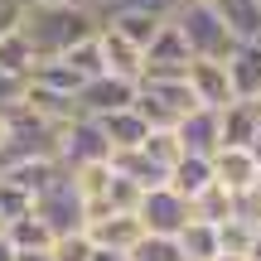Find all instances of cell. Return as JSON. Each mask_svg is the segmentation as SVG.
I'll use <instances>...</instances> for the list:
<instances>
[{
  "mask_svg": "<svg viewBox=\"0 0 261 261\" xmlns=\"http://www.w3.org/2000/svg\"><path fill=\"white\" fill-rule=\"evenodd\" d=\"M130 107H136V83L112 77V73L83 83V92H77V116H87V121H102V116L130 112Z\"/></svg>",
  "mask_w": 261,
  "mask_h": 261,
  "instance_id": "52a82bcc",
  "label": "cell"
},
{
  "mask_svg": "<svg viewBox=\"0 0 261 261\" xmlns=\"http://www.w3.org/2000/svg\"><path fill=\"white\" fill-rule=\"evenodd\" d=\"M5 242H10L15 256H29V252H48V247H54V232H48L34 213H24V218H15V223H5Z\"/></svg>",
  "mask_w": 261,
  "mask_h": 261,
  "instance_id": "ffe728a7",
  "label": "cell"
},
{
  "mask_svg": "<svg viewBox=\"0 0 261 261\" xmlns=\"http://www.w3.org/2000/svg\"><path fill=\"white\" fill-rule=\"evenodd\" d=\"M140 155L150 160V165H160L169 174V169L179 165V155H184V150H179V140H174V130H150L145 140H140Z\"/></svg>",
  "mask_w": 261,
  "mask_h": 261,
  "instance_id": "cb8c5ba5",
  "label": "cell"
},
{
  "mask_svg": "<svg viewBox=\"0 0 261 261\" xmlns=\"http://www.w3.org/2000/svg\"><path fill=\"white\" fill-rule=\"evenodd\" d=\"M174 140H179V150H184V155L213 160V155H218V112L194 107L189 116H179V121H174Z\"/></svg>",
  "mask_w": 261,
  "mask_h": 261,
  "instance_id": "8fae6325",
  "label": "cell"
},
{
  "mask_svg": "<svg viewBox=\"0 0 261 261\" xmlns=\"http://www.w3.org/2000/svg\"><path fill=\"white\" fill-rule=\"evenodd\" d=\"M169 24L179 29V39H184V48H189L194 63H227V54L237 48L208 0H184V5L169 15Z\"/></svg>",
  "mask_w": 261,
  "mask_h": 261,
  "instance_id": "3957f363",
  "label": "cell"
},
{
  "mask_svg": "<svg viewBox=\"0 0 261 261\" xmlns=\"http://www.w3.org/2000/svg\"><path fill=\"white\" fill-rule=\"evenodd\" d=\"M140 58H145V73H184V68L194 63L174 24H165V29H160V34L150 39V48H145ZM145 73H140V77H145Z\"/></svg>",
  "mask_w": 261,
  "mask_h": 261,
  "instance_id": "2e32d148",
  "label": "cell"
},
{
  "mask_svg": "<svg viewBox=\"0 0 261 261\" xmlns=\"http://www.w3.org/2000/svg\"><path fill=\"white\" fill-rule=\"evenodd\" d=\"M29 213H34L39 223L54 232V242H58V237H77V232H87V208H83V198H77L73 179H68L63 169H58V174L34 194V208H29Z\"/></svg>",
  "mask_w": 261,
  "mask_h": 261,
  "instance_id": "277c9868",
  "label": "cell"
},
{
  "mask_svg": "<svg viewBox=\"0 0 261 261\" xmlns=\"http://www.w3.org/2000/svg\"><path fill=\"white\" fill-rule=\"evenodd\" d=\"M97 10L83 5V0H63V5H24V19H19V39L29 44L34 63H54V58L73 54L77 44L97 34Z\"/></svg>",
  "mask_w": 261,
  "mask_h": 261,
  "instance_id": "6da1fadb",
  "label": "cell"
},
{
  "mask_svg": "<svg viewBox=\"0 0 261 261\" xmlns=\"http://www.w3.org/2000/svg\"><path fill=\"white\" fill-rule=\"evenodd\" d=\"M136 223L145 237H179L194 218H189V198H179L174 189H150V194H140L136 203Z\"/></svg>",
  "mask_w": 261,
  "mask_h": 261,
  "instance_id": "8992f818",
  "label": "cell"
},
{
  "mask_svg": "<svg viewBox=\"0 0 261 261\" xmlns=\"http://www.w3.org/2000/svg\"><path fill=\"white\" fill-rule=\"evenodd\" d=\"M208 184H213V160L203 155H179V165L169 169V189L179 198H198Z\"/></svg>",
  "mask_w": 261,
  "mask_h": 261,
  "instance_id": "d6986e66",
  "label": "cell"
},
{
  "mask_svg": "<svg viewBox=\"0 0 261 261\" xmlns=\"http://www.w3.org/2000/svg\"><path fill=\"white\" fill-rule=\"evenodd\" d=\"M24 19V0H0V39H10Z\"/></svg>",
  "mask_w": 261,
  "mask_h": 261,
  "instance_id": "f1b7e54d",
  "label": "cell"
},
{
  "mask_svg": "<svg viewBox=\"0 0 261 261\" xmlns=\"http://www.w3.org/2000/svg\"><path fill=\"white\" fill-rule=\"evenodd\" d=\"M261 130V107L256 102H227L218 112V150H247Z\"/></svg>",
  "mask_w": 261,
  "mask_h": 261,
  "instance_id": "9c48e42d",
  "label": "cell"
},
{
  "mask_svg": "<svg viewBox=\"0 0 261 261\" xmlns=\"http://www.w3.org/2000/svg\"><path fill=\"white\" fill-rule=\"evenodd\" d=\"M184 0H102L97 5V19L102 15H116V10H136V15H155V19H169Z\"/></svg>",
  "mask_w": 261,
  "mask_h": 261,
  "instance_id": "d4e9b609",
  "label": "cell"
},
{
  "mask_svg": "<svg viewBox=\"0 0 261 261\" xmlns=\"http://www.w3.org/2000/svg\"><path fill=\"white\" fill-rule=\"evenodd\" d=\"M232 44H261V5L256 0H208Z\"/></svg>",
  "mask_w": 261,
  "mask_h": 261,
  "instance_id": "9a60e30c",
  "label": "cell"
},
{
  "mask_svg": "<svg viewBox=\"0 0 261 261\" xmlns=\"http://www.w3.org/2000/svg\"><path fill=\"white\" fill-rule=\"evenodd\" d=\"M97 54H102V73L126 77V83H140V73H145L140 48H130L126 39H116L112 29H102V24H97Z\"/></svg>",
  "mask_w": 261,
  "mask_h": 261,
  "instance_id": "5bb4252c",
  "label": "cell"
},
{
  "mask_svg": "<svg viewBox=\"0 0 261 261\" xmlns=\"http://www.w3.org/2000/svg\"><path fill=\"white\" fill-rule=\"evenodd\" d=\"M24 5H63V0H24Z\"/></svg>",
  "mask_w": 261,
  "mask_h": 261,
  "instance_id": "d6a6232c",
  "label": "cell"
},
{
  "mask_svg": "<svg viewBox=\"0 0 261 261\" xmlns=\"http://www.w3.org/2000/svg\"><path fill=\"white\" fill-rule=\"evenodd\" d=\"M223 68H227V87H232L237 102H252L261 92V44H237Z\"/></svg>",
  "mask_w": 261,
  "mask_h": 261,
  "instance_id": "7c38bea8",
  "label": "cell"
},
{
  "mask_svg": "<svg viewBox=\"0 0 261 261\" xmlns=\"http://www.w3.org/2000/svg\"><path fill=\"white\" fill-rule=\"evenodd\" d=\"M130 112L150 130H174L179 116L194 112V92H189L184 73H145L136 83V107Z\"/></svg>",
  "mask_w": 261,
  "mask_h": 261,
  "instance_id": "7a4b0ae2",
  "label": "cell"
},
{
  "mask_svg": "<svg viewBox=\"0 0 261 261\" xmlns=\"http://www.w3.org/2000/svg\"><path fill=\"white\" fill-rule=\"evenodd\" d=\"M83 237L97 247V252L126 261V256H130V247H136L145 232H140L136 213H102V218H92V223H87V232H83Z\"/></svg>",
  "mask_w": 261,
  "mask_h": 261,
  "instance_id": "ba28073f",
  "label": "cell"
},
{
  "mask_svg": "<svg viewBox=\"0 0 261 261\" xmlns=\"http://www.w3.org/2000/svg\"><path fill=\"white\" fill-rule=\"evenodd\" d=\"M63 63L73 68L83 83H92V77H102V54H97V34L87 39V44H77L73 54H63Z\"/></svg>",
  "mask_w": 261,
  "mask_h": 261,
  "instance_id": "4316f807",
  "label": "cell"
},
{
  "mask_svg": "<svg viewBox=\"0 0 261 261\" xmlns=\"http://www.w3.org/2000/svg\"><path fill=\"white\" fill-rule=\"evenodd\" d=\"M102 140L112 145V155H126V150H140V140L150 136V126L140 121L136 112H116V116H102Z\"/></svg>",
  "mask_w": 261,
  "mask_h": 261,
  "instance_id": "ac0fdd59",
  "label": "cell"
},
{
  "mask_svg": "<svg viewBox=\"0 0 261 261\" xmlns=\"http://www.w3.org/2000/svg\"><path fill=\"white\" fill-rule=\"evenodd\" d=\"M0 261H15V252H10V242L0 237Z\"/></svg>",
  "mask_w": 261,
  "mask_h": 261,
  "instance_id": "1f68e13d",
  "label": "cell"
},
{
  "mask_svg": "<svg viewBox=\"0 0 261 261\" xmlns=\"http://www.w3.org/2000/svg\"><path fill=\"white\" fill-rule=\"evenodd\" d=\"M256 160L247 155V150H218L213 155V184L223 189V194H252V184H256Z\"/></svg>",
  "mask_w": 261,
  "mask_h": 261,
  "instance_id": "4fadbf2b",
  "label": "cell"
},
{
  "mask_svg": "<svg viewBox=\"0 0 261 261\" xmlns=\"http://www.w3.org/2000/svg\"><path fill=\"white\" fill-rule=\"evenodd\" d=\"M189 218H194V223H208V227L227 223V218H232V194H223L218 184H208L198 198H189Z\"/></svg>",
  "mask_w": 261,
  "mask_h": 261,
  "instance_id": "7402d4cb",
  "label": "cell"
},
{
  "mask_svg": "<svg viewBox=\"0 0 261 261\" xmlns=\"http://www.w3.org/2000/svg\"><path fill=\"white\" fill-rule=\"evenodd\" d=\"M179 242V252H184L189 261H213L218 256V227H208V223H189L184 232L174 237Z\"/></svg>",
  "mask_w": 261,
  "mask_h": 261,
  "instance_id": "603a6c76",
  "label": "cell"
},
{
  "mask_svg": "<svg viewBox=\"0 0 261 261\" xmlns=\"http://www.w3.org/2000/svg\"><path fill=\"white\" fill-rule=\"evenodd\" d=\"M252 194H256V198H261V169H256V184H252Z\"/></svg>",
  "mask_w": 261,
  "mask_h": 261,
  "instance_id": "836d02e7",
  "label": "cell"
},
{
  "mask_svg": "<svg viewBox=\"0 0 261 261\" xmlns=\"http://www.w3.org/2000/svg\"><path fill=\"white\" fill-rule=\"evenodd\" d=\"M247 155H252L256 165H261V130H256V140H252V145H247Z\"/></svg>",
  "mask_w": 261,
  "mask_h": 261,
  "instance_id": "f546056e",
  "label": "cell"
},
{
  "mask_svg": "<svg viewBox=\"0 0 261 261\" xmlns=\"http://www.w3.org/2000/svg\"><path fill=\"white\" fill-rule=\"evenodd\" d=\"M15 261H54L48 252H29V256H15Z\"/></svg>",
  "mask_w": 261,
  "mask_h": 261,
  "instance_id": "4dcf8cb0",
  "label": "cell"
},
{
  "mask_svg": "<svg viewBox=\"0 0 261 261\" xmlns=\"http://www.w3.org/2000/svg\"><path fill=\"white\" fill-rule=\"evenodd\" d=\"M126 261H189L184 252H179L174 237H140L136 247H130Z\"/></svg>",
  "mask_w": 261,
  "mask_h": 261,
  "instance_id": "484cf974",
  "label": "cell"
},
{
  "mask_svg": "<svg viewBox=\"0 0 261 261\" xmlns=\"http://www.w3.org/2000/svg\"><path fill=\"white\" fill-rule=\"evenodd\" d=\"M112 160V145L102 140V126L87 121V116H73L68 126L54 130V165L63 174L73 169H87V165H107Z\"/></svg>",
  "mask_w": 261,
  "mask_h": 261,
  "instance_id": "5b68a950",
  "label": "cell"
},
{
  "mask_svg": "<svg viewBox=\"0 0 261 261\" xmlns=\"http://www.w3.org/2000/svg\"><path fill=\"white\" fill-rule=\"evenodd\" d=\"M256 5H261V0H256Z\"/></svg>",
  "mask_w": 261,
  "mask_h": 261,
  "instance_id": "74e56055",
  "label": "cell"
},
{
  "mask_svg": "<svg viewBox=\"0 0 261 261\" xmlns=\"http://www.w3.org/2000/svg\"><path fill=\"white\" fill-rule=\"evenodd\" d=\"M165 24H169V19L136 15V10H116V15H102V29H112L116 39H126V44H130V48H140V54L150 48V39H155Z\"/></svg>",
  "mask_w": 261,
  "mask_h": 261,
  "instance_id": "e0dca14e",
  "label": "cell"
},
{
  "mask_svg": "<svg viewBox=\"0 0 261 261\" xmlns=\"http://www.w3.org/2000/svg\"><path fill=\"white\" fill-rule=\"evenodd\" d=\"M252 102H256V107H261V92H256V97H252Z\"/></svg>",
  "mask_w": 261,
  "mask_h": 261,
  "instance_id": "8d00e7d4",
  "label": "cell"
},
{
  "mask_svg": "<svg viewBox=\"0 0 261 261\" xmlns=\"http://www.w3.org/2000/svg\"><path fill=\"white\" fill-rule=\"evenodd\" d=\"M213 261H242V256H213Z\"/></svg>",
  "mask_w": 261,
  "mask_h": 261,
  "instance_id": "e575fe53",
  "label": "cell"
},
{
  "mask_svg": "<svg viewBox=\"0 0 261 261\" xmlns=\"http://www.w3.org/2000/svg\"><path fill=\"white\" fill-rule=\"evenodd\" d=\"M48 256H54V261H92V256H97V247L87 242L83 232H77V237H58V242L48 247Z\"/></svg>",
  "mask_w": 261,
  "mask_h": 261,
  "instance_id": "83f0119b",
  "label": "cell"
},
{
  "mask_svg": "<svg viewBox=\"0 0 261 261\" xmlns=\"http://www.w3.org/2000/svg\"><path fill=\"white\" fill-rule=\"evenodd\" d=\"M0 237H5V218H0Z\"/></svg>",
  "mask_w": 261,
  "mask_h": 261,
  "instance_id": "d590c367",
  "label": "cell"
},
{
  "mask_svg": "<svg viewBox=\"0 0 261 261\" xmlns=\"http://www.w3.org/2000/svg\"><path fill=\"white\" fill-rule=\"evenodd\" d=\"M256 232H261V227L242 223V218H227V223H218V256H242V261H252Z\"/></svg>",
  "mask_w": 261,
  "mask_h": 261,
  "instance_id": "44dd1931",
  "label": "cell"
},
{
  "mask_svg": "<svg viewBox=\"0 0 261 261\" xmlns=\"http://www.w3.org/2000/svg\"><path fill=\"white\" fill-rule=\"evenodd\" d=\"M184 83L194 92V107H208V112H223L227 102H237L232 87H227V68L223 63H189Z\"/></svg>",
  "mask_w": 261,
  "mask_h": 261,
  "instance_id": "30bf717a",
  "label": "cell"
}]
</instances>
